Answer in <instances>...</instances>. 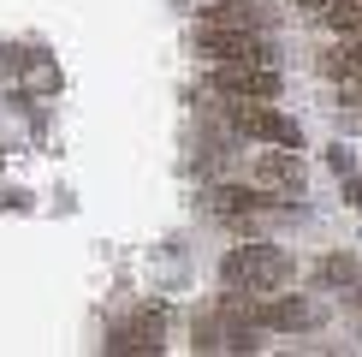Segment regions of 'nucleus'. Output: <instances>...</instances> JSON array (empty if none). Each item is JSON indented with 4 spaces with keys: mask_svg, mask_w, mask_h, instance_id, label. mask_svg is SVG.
Segmentation results:
<instances>
[{
    "mask_svg": "<svg viewBox=\"0 0 362 357\" xmlns=\"http://www.w3.org/2000/svg\"><path fill=\"white\" fill-rule=\"evenodd\" d=\"M220 280L232 292H279L291 280V256L274 244H232L220 256Z\"/></svg>",
    "mask_w": 362,
    "mask_h": 357,
    "instance_id": "f257e3e1",
    "label": "nucleus"
},
{
    "mask_svg": "<svg viewBox=\"0 0 362 357\" xmlns=\"http://www.w3.org/2000/svg\"><path fill=\"white\" fill-rule=\"evenodd\" d=\"M190 42H196V54H202L208 66H226V60H267V54H274V42L262 36V24H220V18H202Z\"/></svg>",
    "mask_w": 362,
    "mask_h": 357,
    "instance_id": "f03ea898",
    "label": "nucleus"
},
{
    "mask_svg": "<svg viewBox=\"0 0 362 357\" xmlns=\"http://www.w3.org/2000/svg\"><path fill=\"white\" fill-rule=\"evenodd\" d=\"M232 125L244 131V137L267 143V149H303V131H297V119H285L274 101H232Z\"/></svg>",
    "mask_w": 362,
    "mask_h": 357,
    "instance_id": "7ed1b4c3",
    "label": "nucleus"
},
{
    "mask_svg": "<svg viewBox=\"0 0 362 357\" xmlns=\"http://www.w3.org/2000/svg\"><path fill=\"white\" fill-rule=\"evenodd\" d=\"M214 89L244 96V101H274L279 72H274V60H226V66H214Z\"/></svg>",
    "mask_w": 362,
    "mask_h": 357,
    "instance_id": "20e7f679",
    "label": "nucleus"
},
{
    "mask_svg": "<svg viewBox=\"0 0 362 357\" xmlns=\"http://www.w3.org/2000/svg\"><path fill=\"white\" fill-rule=\"evenodd\" d=\"M208 208H214V220H226V227H238V232H250V227L267 220V197L262 191H244V185H220L214 197H208Z\"/></svg>",
    "mask_w": 362,
    "mask_h": 357,
    "instance_id": "39448f33",
    "label": "nucleus"
},
{
    "mask_svg": "<svg viewBox=\"0 0 362 357\" xmlns=\"http://www.w3.org/2000/svg\"><path fill=\"white\" fill-rule=\"evenodd\" d=\"M255 178H262V191H279V197H297V191L309 185V167L297 149H267L262 161H255Z\"/></svg>",
    "mask_w": 362,
    "mask_h": 357,
    "instance_id": "423d86ee",
    "label": "nucleus"
},
{
    "mask_svg": "<svg viewBox=\"0 0 362 357\" xmlns=\"http://www.w3.org/2000/svg\"><path fill=\"white\" fill-rule=\"evenodd\" d=\"M262 327H279V334H303V327H315V304H309V298H297V292L267 298V304H262Z\"/></svg>",
    "mask_w": 362,
    "mask_h": 357,
    "instance_id": "0eeeda50",
    "label": "nucleus"
},
{
    "mask_svg": "<svg viewBox=\"0 0 362 357\" xmlns=\"http://www.w3.org/2000/svg\"><path fill=\"white\" fill-rule=\"evenodd\" d=\"M321 72H327V78H339L344 89H351V84H362V36H344L339 48H327Z\"/></svg>",
    "mask_w": 362,
    "mask_h": 357,
    "instance_id": "6e6552de",
    "label": "nucleus"
},
{
    "mask_svg": "<svg viewBox=\"0 0 362 357\" xmlns=\"http://www.w3.org/2000/svg\"><path fill=\"white\" fill-rule=\"evenodd\" d=\"M107 351H160V316H143V322L119 327L107 339Z\"/></svg>",
    "mask_w": 362,
    "mask_h": 357,
    "instance_id": "1a4fd4ad",
    "label": "nucleus"
},
{
    "mask_svg": "<svg viewBox=\"0 0 362 357\" xmlns=\"http://www.w3.org/2000/svg\"><path fill=\"white\" fill-rule=\"evenodd\" d=\"M321 24H333L339 36H362V0H327Z\"/></svg>",
    "mask_w": 362,
    "mask_h": 357,
    "instance_id": "9d476101",
    "label": "nucleus"
},
{
    "mask_svg": "<svg viewBox=\"0 0 362 357\" xmlns=\"http://www.w3.org/2000/svg\"><path fill=\"white\" fill-rule=\"evenodd\" d=\"M321 280H327V286H351V280H356V262H351V256H327V262H321Z\"/></svg>",
    "mask_w": 362,
    "mask_h": 357,
    "instance_id": "9b49d317",
    "label": "nucleus"
},
{
    "mask_svg": "<svg viewBox=\"0 0 362 357\" xmlns=\"http://www.w3.org/2000/svg\"><path fill=\"white\" fill-rule=\"evenodd\" d=\"M208 6H255V0H208Z\"/></svg>",
    "mask_w": 362,
    "mask_h": 357,
    "instance_id": "f8f14e48",
    "label": "nucleus"
}]
</instances>
